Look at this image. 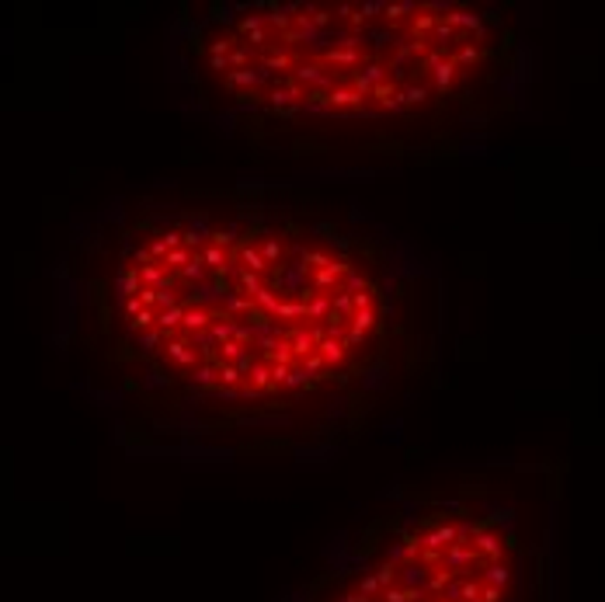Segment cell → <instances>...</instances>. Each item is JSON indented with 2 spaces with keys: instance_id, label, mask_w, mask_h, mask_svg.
<instances>
[{
  "instance_id": "obj_1",
  "label": "cell",
  "mask_w": 605,
  "mask_h": 602,
  "mask_svg": "<svg viewBox=\"0 0 605 602\" xmlns=\"http://www.w3.org/2000/svg\"><path fill=\"white\" fill-rule=\"evenodd\" d=\"M414 317L373 233L272 196L146 202L74 254V348L157 432L302 428L369 401Z\"/></svg>"
},
{
  "instance_id": "obj_2",
  "label": "cell",
  "mask_w": 605,
  "mask_h": 602,
  "mask_svg": "<svg viewBox=\"0 0 605 602\" xmlns=\"http://www.w3.org/2000/svg\"><path fill=\"white\" fill-rule=\"evenodd\" d=\"M185 67L212 108L289 136L362 132L424 150L518 108L525 42L466 0H254L188 21Z\"/></svg>"
},
{
  "instance_id": "obj_3",
  "label": "cell",
  "mask_w": 605,
  "mask_h": 602,
  "mask_svg": "<svg viewBox=\"0 0 605 602\" xmlns=\"http://www.w3.org/2000/svg\"><path fill=\"white\" fill-rule=\"evenodd\" d=\"M300 602H539V547L498 491L417 495L366 526Z\"/></svg>"
}]
</instances>
